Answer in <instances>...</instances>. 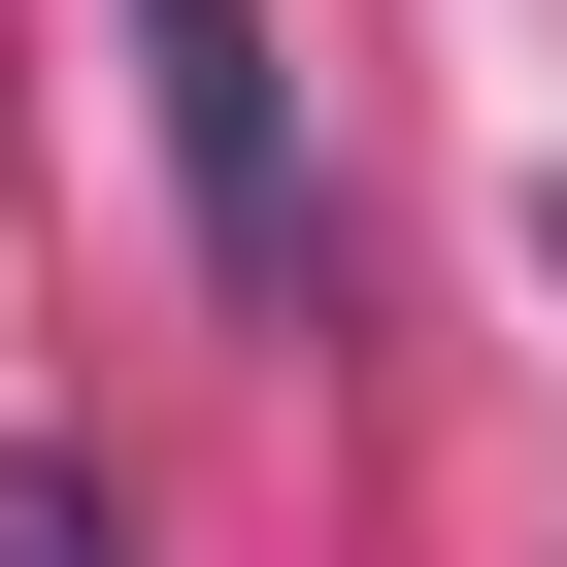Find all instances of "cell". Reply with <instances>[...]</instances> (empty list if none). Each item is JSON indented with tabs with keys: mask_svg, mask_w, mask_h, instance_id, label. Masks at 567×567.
I'll list each match as a JSON object with an SVG mask.
<instances>
[{
	"mask_svg": "<svg viewBox=\"0 0 567 567\" xmlns=\"http://www.w3.org/2000/svg\"><path fill=\"white\" fill-rule=\"evenodd\" d=\"M134 101H167V200H200V267L267 334L334 301V167H301V34L267 0H134Z\"/></svg>",
	"mask_w": 567,
	"mask_h": 567,
	"instance_id": "cell-1",
	"label": "cell"
}]
</instances>
